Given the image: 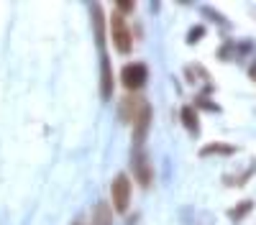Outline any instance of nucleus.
Wrapping results in <instances>:
<instances>
[{
	"label": "nucleus",
	"mask_w": 256,
	"mask_h": 225,
	"mask_svg": "<svg viewBox=\"0 0 256 225\" xmlns=\"http://www.w3.org/2000/svg\"><path fill=\"white\" fill-rule=\"evenodd\" d=\"M110 38H113V46L118 54H128L134 49V38H131V28H128V20L126 15H120L118 10L110 15Z\"/></svg>",
	"instance_id": "nucleus-1"
},
{
	"label": "nucleus",
	"mask_w": 256,
	"mask_h": 225,
	"mask_svg": "<svg viewBox=\"0 0 256 225\" xmlns=\"http://www.w3.org/2000/svg\"><path fill=\"white\" fill-rule=\"evenodd\" d=\"M146 79H148V69L144 61H131V64H126L120 69V82H123V87L128 92H136L146 85Z\"/></svg>",
	"instance_id": "nucleus-2"
},
{
	"label": "nucleus",
	"mask_w": 256,
	"mask_h": 225,
	"mask_svg": "<svg viewBox=\"0 0 256 225\" xmlns=\"http://www.w3.org/2000/svg\"><path fill=\"white\" fill-rule=\"evenodd\" d=\"M110 197H113V208L118 213H128V205H131V182H128V174H118L113 179Z\"/></svg>",
	"instance_id": "nucleus-3"
},
{
	"label": "nucleus",
	"mask_w": 256,
	"mask_h": 225,
	"mask_svg": "<svg viewBox=\"0 0 256 225\" xmlns=\"http://www.w3.org/2000/svg\"><path fill=\"white\" fill-rule=\"evenodd\" d=\"M131 167H134V177L138 179V184L146 190L148 184H152V179H154V172H152V161H148V156H146V151H144L141 146L134 149Z\"/></svg>",
	"instance_id": "nucleus-4"
},
{
	"label": "nucleus",
	"mask_w": 256,
	"mask_h": 225,
	"mask_svg": "<svg viewBox=\"0 0 256 225\" xmlns=\"http://www.w3.org/2000/svg\"><path fill=\"white\" fill-rule=\"evenodd\" d=\"M146 108H148V102H146L144 97H138V95H128V97H123V100H120L118 115H120V120H123V123L134 126V123L138 120V115H141Z\"/></svg>",
	"instance_id": "nucleus-5"
},
{
	"label": "nucleus",
	"mask_w": 256,
	"mask_h": 225,
	"mask_svg": "<svg viewBox=\"0 0 256 225\" xmlns=\"http://www.w3.org/2000/svg\"><path fill=\"white\" fill-rule=\"evenodd\" d=\"M92 225H113V213H110V208H108V202H98V205H95Z\"/></svg>",
	"instance_id": "nucleus-6"
},
{
	"label": "nucleus",
	"mask_w": 256,
	"mask_h": 225,
	"mask_svg": "<svg viewBox=\"0 0 256 225\" xmlns=\"http://www.w3.org/2000/svg\"><path fill=\"white\" fill-rule=\"evenodd\" d=\"M182 123H184V128L190 131V133H198L200 131V123H198V113H195V108H182Z\"/></svg>",
	"instance_id": "nucleus-7"
},
{
	"label": "nucleus",
	"mask_w": 256,
	"mask_h": 225,
	"mask_svg": "<svg viewBox=\"0 0 256 225\" xmlns=\"http://www.w3.org/2000/svg\"><path fill=\"white\" fill-rule=\"evenodd\" d=\"M233 151H236L233 146H223V143H210V146H205L200 154H202V156H210V154H233Z\"/></svg>",
	"instance_id": "nucleus-8"
},
{
	"label": "nucleus",
	"mask_w": 256,
	"mask_h": 225,
	"mask_svg": "<svg viewBox=\"0 0 256 225\" xmlns=\"http://www.w3.org/2000/svg\"><path fill=\"white\" fill-rule=\"evenodd\" d=\"M248 210H251V202H244L241 208H236V210H230V218H233V220H241V218H244V215H246Z\"/></svg>",
	"instance_id": "nucleus-9"
},
{
	"label": "nucleus",
	"mask_w": 256,
	"mask_h": 225,
	"mask_svg": "<svg viewBox=\"0 0 256 225\" xmlns=\"http://www.w3.org/2000/svg\"><path fill=\"white\" fill-rule=\"evenodd\" d=\"M134 8H136V3H116V10H118V13H123V10L131 13Z\"/></svg>",
	"instance_id": "nucleus-10"
},
{
	"label": "nucleus",
	"mask_w": 256,
	"mask_h": 225,
	"mask_svg": "<svg viewBox=\"0 0 256 225\" xmlns=\"http://www.w3.org/2000/svg\"><path fill=\"white\" fill-rule=\"evenodd\" d=\"M72 225H82V220H74V223H72Z\"/></svg>",
	"instance_id": "nucleus-11"
}]
</instances>
